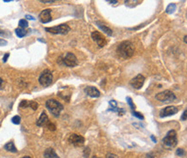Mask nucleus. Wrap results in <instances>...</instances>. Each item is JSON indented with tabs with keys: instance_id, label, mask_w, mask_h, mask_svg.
<instances>
[{
	"instance_id": "obj_35",
	"label": "nucleus",
	"mask_w": 187,
	"mask_h": 158,
	"mask_svg": "<svg viewBox=\"0 0 187 158\" xmlns=\"http://www.w3.org/2000/svg\"><path fill=\"white\" fill-rule=\"evenodd\" d=\"M181 120H186V110L184 111V114H183V115L181 117Z\"/></svg>"
},
{
	"instance_id": "obj_22",
	"label": "nucleus",
	"mask_w": 187,
	"mask_h": 158,
	"mask_svg": "<svg viewBox=\"0 0 187 158\" xmlns=\"http://www.w3.org/2000/svg\"><path fill=\"white\" fill-rule=\"evenodd\" d=\"M28 107L31 108L33 110H36L38 108L39 105H38V103L36 102H33L32 101V102H28Z\"/></svg>"
},
{
	"instance_id": "obj_15",
	"label": "nucleus",
	"mask_w": 187,
	"mask_h": 158,
	"mask_svg": "<svg viewBox=\"0 0 187 158\" xmlns=\"http://www.w3.org/2000/svg\"><path fill=\"white\" fill-rule=\"evenodd\" d=\"M47 122H48V117H47V114L43 111V112L41 113V114L39 120H37L36 125H37L38 126H44L47 125Z\"/></svg>"
},
{
	"instance_id": "obj_36",
	"label": "nucleus",
	"mask_w": 187,
	"mask_h": 158,
	"mask_svg": "<svg viewBox=\"0 0 187 158\" xmlns=\"http://www.w3.org/2000/svg\"><path fill=\"white\" fill-rule=\"evenodd\" d=\"M25 17H26L27 19H28V20H32V21L35 20V17H33L32 15H25Z\"/></svg>"
},
{
	"instance_id": "obj_20",
	"label": "nucleus",
	"mask_w": 187,
	"mask_h": 158,
	"mask_svg": "<svg viewBox=\"0 0 187 158\" xmlns=\"http://www.w3.org/2000/svg\"><path fill=\"white\" fill-rule=\"evenodd\" d=\"M125 4L129 7V8H133L135 6H136L139 3V0H124Z\"/></svg>"
},
{
	"instance_id": "obj_41",
	"label": "nucleus",
	"mask_w": 187,
	"mask_h": 158,
	"mask_svg": "<svg viewBox=\"0 0 187 158\" xmlns=\"http://www.w3.org/2000/svg\"><path fill=\"white\" fill-rule=\"evenodd\" d=\"M2 83H3V80H2V79L0 78V86L2 85Z\"/></svg>"
},
{
	"instance_id": "obj_28",
	"label": "nucleus",
	"mask_w": 187,
	"mask_h": 158,
	"mask_svg": "<svg viewBox=\"0 0 187 158\" xmlns=\"http://www.w3.org/2000/svg\"><path fill=\"white\" fill-rule=\"evenodd\" d=\"M176 154H177V156H179V157H183V156L185 155V151H184L183 149L179 148V149H177V151H176Z\"/></svg>"
},
{
	"instance_id": "obj_25",
	"label": "nucleus",
	"mask_w": 187,
	"mask_h": 158,
	"mask_svg": "<svg viewBox=\"0 0 187 158\" xmlns=\"http://www.w3.org/2000/svg\"><path fill=\"white\" fill-rule=\"evenodd\" d=\"M47 128H48L50 131H55V129H56L55 125L53 124V123H51V122H49V121L47 123Z\"/></svg>"
},
{
	"instance_id": "obj_38",
	"label": "nucleus",
	"mask_w": 187,
	"mask_h": 158,
	"mask_svg": "<svg viewBox=\"0 0 187 158\" xmlns=\"http://www.w3.org/2000/svg\"><path fill=\"white\" fill-rule=\"evenodd\" d=\"M110 3H117V0H108Z\"/></svg>"
},
{
	"instance_id": "obj_13",
	"label": "nucleus",
	"mask_w": 187,
	"mask_h": 158,
	"mask_svg": "<svg viewBox=\"0 0 187 158\" xmlns=\"http://www.w3.org/2000/svg\"><path fill=\"white\" fill-rule=\"evenodd\" d=\"M85 93L90 96V97H92V98H97V97H99L100 96V92L99 90L95 88V87H92V86H88L85 88Z\"/></svg>"
},
{
	"instance_id": "obj_27",
	"label": "nucleus",
	"mask_w": 187,
	"mask_h": 158,
	"mask_svg": "<svg viewBox=\"0 0 187 158\" xmlns=\"http://www.w3.org/2000/svg\"><path fill=\"white\" fill-rule=\"evenodd\" d=\"M133 115H134L135 117L140 119V120H143V119H144V117H143V115H142V114H140V113H138V112H136V111L133 112Z\"/></svg>"
},
{
	"instance_id": "obj_9",
	"label": "nucleus",
	"mask_w": 187,
	"mask_h": 158,
	"mask_svg": "<svg viewBox=\"0 0 187 158\" xmlns=\"http://www.w3.org/2000/svg\"><path fill=\"white\" fill-rule=\"evenodd\" d=\"M144 82H145V77L144 76H142V74H139L137 75L136 77H134L133 79H131L130 81V85L136 89H142V87L143 86L144 84Z\"/></svg>"
},
{
	"instance_id": "obj_19",
	"label": "nucleus",
	"mask_w": 187,
	"mask_h": 158,
	"mask_svg": "<svg viewBox=\"0 0 187 158\" xmlns=\"http://www.w3.org/2000/svg\"><path fill=\"white\" fill-rule=\"evenodd\" d=\"M176 8H177V6H176L175 3H169V5L167 7L166 12H167V14H173V13L176 10Z\"/></svg>"
},
{
	"instance_id": "obj_16",
	"label": "nucleus",
	"mask_w": 187,
	"mask_h": 158,
	"mask_svg": "<svg viewBox=\"0 0 187 158\" xmlns=\"http://www.w3.org/2000/svg\"><path fill=\"white\" fill-rule=\"evenodd\" d=\"M44 157L45 158H60L54 149L47 148L44 152Z\"/></svg>"
},
{
	"instance_id": "obj_30",
	"label": "nucleus",
	"mask_w": 187,
	"mask_h": 158,
	"mask_svg": "<svg viewBox=\"0 0 187 158\" xmlns=\"http://www.w3.org/2000/svg\"><path fill=\"white\" fill-rule=\"evenodd\" d=\"M38 1H40L43 3H54L57 0H38Z\"/></svg>"
},
{
	"instance_id": "obj_37",
	"label": "nucleus",
	"mask_w": 187,
	"mask_h": 158,
	"mask_svg": "<svg viewBox=\"0 0 187 158\" xmlns=\"http://www.w3.org/2000/svg\"><path fill=\"white\" fill-rule=\"evenodd\" d=\"M146 158H154V156L153 155V153H149L146 156Z\"/></svg>"
},
{
	"instance_id": "obj_5",
	"label": "nucleus",
	"mask_w": 187,
	"mask_h": 158,
	"mask_svg": "<svg viewBox=\"0 0 187 158\" xmlns=\"http://www.w3.org/2000/svg\"><path fill=\"white\" fill-rule=\"evenodd\" d=\"M45 30L54 34H66L71 30V28L67 24H60L52 28H46Z\"/></svg>"
},
{
	"instance_id": "obj_31",
	"label": "nucleus",
	"mask_w": 187,
	"mask_h": 158,
	"mask_svg": "<svg viewBox=\"0 0 187 158\" xmlns=\"http://www.w3.org/2000/svg\"><path fill=\"white\" fill-rule=\"evenodd\" d=\"M110 107H111V108H117V102H115V101H110Z\"/></svg>"
},
{
	"instance_id": "obj_42",
	"label": "nucleus",
	"mask_w": 187,
	"mask_h": 158,
	"mask_svg": "<svg viewBox=\"0 0 187 158\" xmlns=\"http://www.w3.org/2000/svg\"><path fill=\"white\" fill-rule=\"evenodd\" d=\"M22 158H31V157H24Z\"/></svg>"
},
{
	"instance_id": "obj_34",
	"label": "nucleus",
	"mask_w": 187,
	"mask_h": 158,
	"mask_svg": "<svg viewBox=\"0 0 187 158\" xmlns=\"http://www.w3.org/2000/svg\"><path fill=\"white\" fill-rule=\"evenodd\" d=\"M7 45V41L3 39H0V46H5Z\"/></svg>"
},
{
	"instance_id": "obj_40",
	"label": "nucleus",
	"mask_w": 187,
	"mask_h": 158,
	"mask_svg": "<svg viewBox=\"0 0 187 158\" xmlns=\"http://www.w3.org/2000/svg\"><path fill=\"white\" fill-rule=\"evenodd\" d=\"M3 2H5V3H8V2H10V1H12V0H3Z\"/></svg>"
},
{
	"instance_id": "obj_4",
	"label": "nucleus",
	"mask_w": 187,
	"mask_h": 158,
	"mask_svg": "<svg viewBox=\"0 0 187 158\" xmlns=\"http://www.w3.org/2000/svg\"><path fill=\"white\" fill-rule=\"evenodd\" d=\"M163 144L166 147L168 148H174L177 145V133L174 130H171L170 132H168V133L163 139Z\"/></svg>"
},
{
	"instance_id": "obj_8",
	"label": "nucleus",
	"mask_w": 187,
	"mask_h": 158,
	"mask_svg": "<svg viewBox=\"0 0 187 158\" xmlns=\"http://www.w3.org/2000/svg\"><path fill=\"white\" fill-rule=\"evenodd\" d=\"M91 38L99 47H104L107 44V40H105L104 36L98 31H93L91 34Z\"/></svg>"
},
{
	"instance_id": "obj_11",
	"label": "nucleus",
	"mask_w": 187,
	"mask_h": 158,
	"mask_svg": "<svg viewBox=\"0 0 187 158\" xmlns=\"http://www.w3.org/2000/svg\"><path fill=\"white\" fill-rule=\"evenodd\" d=\"M179 111V109L176 108V107H173V106H169V107H167L165 108L164 109H162L160 113V116L161 118H164V117H167V116H172V115H174L175 114H177Z\"/></svg>"
},
{
	"instance_id": "obj_14",
	"label": "nucleus",
	"mask_w": 187,
	"mask_h": 158,
	"mask_svg": "<svg viewBox=\"0 0 187 158\" xmlns=\"http://www.w3.org/2000/svg\"><path fill=\"white\" fill-rule=\"evenodd\" d=\"M96 25L100 28V30L101 31H103L104 34H106L108 36H111L112 34H113V32H112V30L109 28V27H107L106 25H104L103 22H96Z\"/></svg>"
},
{
	"instance_id": "obj_23",
	"label": "nucleus",
	"mask_w": 187,
	"mask_h": 158,
	"mask_svg": "<svg viewBox=\"0 0 187 158\" xmlns=\"http://www.w3.org/2000/svg\"><path fill=\"white\" fill-rule=\"evenodd\" d=\"M11 121H12L13 124H15V125H18V124H20V122H21V118H20L19 116L16 115V116H14V117L12 118Z\"/></svg>"
},
{
	"instance_id": "obj_6",
	"label": "nucleus",
	"mask_w": 187,
	"mask_h": 158,
	"mask_svg": "<svg viewBox=\"0 0 187 158\" xmlns=\"http://www.w3.org/2000/svg\"><path fill=\"white\" fill-rule=\"evenodd\" d=\"M60 60H61V63L68 67H74L78 65L77 58L76 56L72 52H67L63 58L60 57Z\"/></svg>"
},
{
	"instance_id": "obj_29",
	"label": "nucleus",
	"mask_w": 187,
	"mask_h": 158,
	"mask_svg": "<svg viewBox=\"0 0 187 158\" xmlns=\"http://www.w3.org/2000/svg\"><path fill=\"white\" fill-rule=\"evenodd\" d=\"M90 151H90V149H89L88 147H86V148L84 150V157H86V158L88 157H89V155H90Z\"/></svg>"
},
{
	"instance_id": "obj_18",
	"label": "nucleus",
	"mask_w": 187,
	"mask_h": 158,
	"mask_svg": "<svg viewBox=\"0 0 187 158\" xmlns=\"http://www.w3.org/2000/svg\"><path fill=\"white\" fill-rule=\"evenodd\" d=\"M15 32H16V34L19 38H22V37H24V36L27 34V31H26L24 28H16Z\"/></svg>"
},
{
	"instance_id": "obj_33",
	"label": "nucleus",
	"mask_w": 187,
	"mask_h": 158,
	"mask_svg": "<svg viewBox=\"0 0 187 158\" xmlns=\"http://www.w3.org/2000/svg\"><path fill=\"white\" fill-rule=\"evenodd\" d=\"M9 56V53H5V54H4V56H3V61L4 63L7 61V59H8Z\"/></svg>"
},
{
	"instance_id": "obj_17",
	"label": "nucleus",
	"mask_w": 187,
	"mask_h": 158,
	"mask_svg": "<svg viewBox=\"0 0 187 158\" xmlns=\"http://www.w3.org/2000/svg\"><path fill=\"white\" fill-rule=\"evenodd\" d=\"M4 149L7 151H9V152H12V153H16L17 152V150L14 145L13 142H9L7 143L5 145H4Z\"/></svg>"
},
{
	"instance_id": "obj_32",
	"label": "nucleus",
	"mask_w": 187,
	"mask_h": 158,
	"mask_svg": "<svg viewBox=\"0 0 187 158\" xmlns=\"http://www.w3.org/2000/svg\"><path fill=\"white\" fill-rule=\"evenodd\" d=\"M106 158H118L117 157V155L115 154H112V153H108L106 155Z\"/></svg>"
},
{
	"instance_id": "obj_3",
	"label": "nucleus",
	"mask_w": 187,
	"mask_h": 158,
	"mask_svg": "<svg viewBox=\"0 0 187 158\" xmlns=\"http://www.w3.org/2000/svg\"><path fill=\"white\" fill-rule=\"evenodd\" d=\"M155 99L162 103H171L176 100V95L171 90H165L163 92H160L155 95Z\"/></svg>"
},
{
	"instance_id": "obj_10",
	"label": "nucleus",
	"mask_w": 187,
	"mask_h": 158,
	"mask_svg": "<svg viewBox=\"0 0 187 158\" xmlns=\"http://www.w3.org/2000/svg\"><path fill=\"white\" fill-rule=\"evenodd\" d=\"M69 142L70 144L73 145L74 146L76 147H79V146H82L85 143V139L80 136V135H78V134H72L69 138Z\"/></svg>"
},
{
	"instance_id": "obj_12",
	"label": "nucleus",
	"mask_w": 187,
	"mask_h": 158,
	"mask_svg": "<svg viewBox=\"0 0 187 158\" xmlns=\"http://www.w3.org/2000/svg\"><path fill=\"white\" fill-rule=\"evenodd\" d=\"M39 19L42 23H47L52 21V16H51V9H46L42 10L40 15H39Z\"/></svg>"
},
{
	"instance_id": "obj_43",
	"label": "nucleus",
	"mask_w": 187,
	"mask_h": 158,
	"mask_svg": "<svg viewBox=\"0 0 187 158\" xmlns=\"http://www.w3.org/2000/svg\"><path fill=\"white\" fill-rule=\"evenodd\" d=\"M94 158H99V157H94Z\"/></svg>"
},
{
	"instance_id": "obj_24",
	"label": "nucleus",
	"mask_w": 187,
	"mask_h": 158,
	"mask_svg": "<svg viewBox=\"0 0 187 158\" xmlns=\"http://www.w3.org/2000/svg\"><path fill=\"white\" fill-rule=\"evenodd\" d=\"M127 102H128V104L129 105V107H130V108H131L132 110L136 108V106H135V104L133 103V101H132V99H131L130 97H127Z\"/></svg>"
},
{
	"instance_id": "obj_21",
	"label": "nucleus",
	"mask_w": 187,
	"mask_h": 158,
	"mask_svg": "<svg viewBox=\"0 0 187 158\" xmlns=\"http://www.w3.org/2000/svg\"><path fill=\"white\" fill-rule=\"evenodd\" d=\"M18 25H19L20 28H28V22H27L26 20H24V19H21V20L19 21V22H18Z\"/></svg>"
},
{
	"instance_id": "obj_7",
	"label": "nucleus",
	"mask_w": 187,
	"mask_h": 158,
	"mask_svg": "<svg viewBox=\"0 0 187 158\" xmlns=\"http://www.w3.org/2000/svg\"><path fill=\"white\" fill-rule=\"evenodd\" d=\"M52 82H53L52 72L48 70L44 71L39 77V83L42 86H49L52 83Z\"/></svg>"
},
{
	"instance_id": "obj_26",
	"label": "nucleus",
	"mask_w": 187,
	"mask_h": 158,
	"mask_svg": "<svg viewBox=\"0 0 187 158\" xmlns=\"http://www.w3.org/2000/svg\"><path fill=\"white\" fill-rule=\"evenodd\" d=\"M20 107H21V108H28V101H26V100H23V101H22V102H21V103H20Z\"/></svg>"
},
{
	"instance_id": "obj_39",
	"label": "nucleus",
	"mask_w": 187,
	"mask_h": 158,
	"mask_svg": "<svg viewBox=\"0 0 187 158\" xmlns=\"http://www.w3.org/2000/svg\"><path fill=\"white\" fill-rule=\"evenodd\" d=\"M151 139H152V140H153L154 143H156V142H157V141H156V139H155L154 136H151Z\"/></svg>"
},
{
	"instance_id": "obj_1",
	"label": "nucleus",
	"mask_w": 187,
	"mask_h": 158,
	"mask_svg": "<svg viewBox=\"0 0 187 158\" xmlns=\"http://www.w3.org/2000/svg\"><path fill=\"white\" fill-rule=\"evenodd\" d=\"M134 52H135L134 46L129 40L123 41L122 43L119 44V46L117 48V52L118 56L123 59L131 58L134 54Z\"/></svg>"
},
{
	"instance_id": "obj_2",
	"label": "nucleus",
	"mask_w": 187,
	"mask_h": 158,
	"mask_svg": "<svg viewBox=\"0 0 187 158\" xmlns=\"http://www.w3.org/2000/svg\"><path fill=\"white\" fill-rule=\"evenodd\" d=\"M46 107L54 117H59L60 112L63 110V105L54 99L47 100L46 102Z\"/></svg>"
}]
</instances>
